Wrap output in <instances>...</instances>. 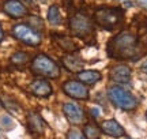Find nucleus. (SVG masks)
Listing matches in <instances>:
<instances>
[{"label":"nucleus","mask_w":147,"mask_h":139,"mask_svg":"<svg viewBox=\"0 0 147 139\" xmlns=\"http://www.w3.org/2000/svg\"><path fill=\"white\" fill-rule=\"evenodd\" d=\"M63 64L68 71H72V72H80V70L83 71L84 67L83 60H80L79 57H75V56H65V57H63Z\"/></svg>","instance_id":"14"},{"label":"nucleus","mask_w":147,"mask_h":139,"mask_svg":"<svg viewBox=\"0 0 147 139\" xmlns=\"http://www.w3.org/2000/svg\"><path fill=\"white\" fill-rule=\"evenodd\" d=\"M109 56L117 60L134 59L138 53V38L129 32H123L110 40L108 45Z\"/></svg>","instance_id":"1"},{"label":"nucleus","mask_w":147,"mask_h":139,"mask_svg":"<svg viewBox=\"0 0 147 139\" xmlns=\"http://www.w3.org/2000/svg\"><path fill=\"white\" fill-rule=\"evenodd\" d=\"M29 127L32 128L33 132H37V134H42L44 132V128H45V123L42 121L41 116L36 112H30L29 113Z\"/></svg>","instance_id":"15"},{"label":"nucleus","mask_w":147,"mask_h":139,"mask_svg":"<svg viewBox=\"0 0 147 139\" xmlns=\"http://www.w3.org/2000/svg\"><path fill=\"white\" fill-rule=\"evenodd\" d=\"M69 29H71L74 36H76L79 38L89 37L90 34H93V30H94L91 19L83 14H75L74 16H71Z\"/></svg>","instance_id":"5"},{"label":"nucleus","mask_w":147,"mask_h":139,"mask_svg":"<svg viewBox=\"0 0 147 139\" xmlns=\"http://www.w3.org/2000/svg\"><path fill=\"white\" fill-rule=\"evenodd\" d=\"M29 59V56L27 53L25 52H16V53L12 55V57H11V61L14 63V64H25Z\"/></svg>","instance_id":"18"},{"label":"nucleus","mask_w":147,"mask_h":139,"mask_svg":"<svg viewBox=\"0 0 147 139\" xmlns=\"http://www.w3.org/2000/svg\"><path fill=\"white\" fill-rule=\"evenodd\" d=\"M48 21L52 25H59L60 23V10L57 5H51L48 10Z\"/></svg>","instance_id":"17"},{"label":"nucleus","mask_w":147,"mask_h":139,"mask_svg":"<svg viewBox=\"0 0 147 139\" xmlns=\"http://www.w3.org/2000/svg\"><path fill=\"white\" fill-rule=\"evenodd\" d=\"M108 96L113 105L123 111H134L138 107L136 98L121 86H112L108 91Z\"/></svg>","instance_id":"2"},{"label":"nucleus","mask_w":147,"mask_h":139,"mask_svg":"<svg viewBox=\"0 0 147 139\" xmlns=\"http://www.w3.org/2000/svg\"><path fill=\"white\" fill-rule=\"evenodd\" d=\"M140 68H142L143 72H146V74H147V60H146V61H144V63L142 64V67H140Z\"/></svg>","instance_id":"22"},{"label":"nucleus","mask_w":147,"mask_h":139,"mask_svg":"<svg viewBox=\"0 0 147 139\" xmlns=\"http://www.w3.org/2000/svg\"><path fill=\"white\" fill-rule=\"evenodd\" d=\"M101 131L94 124H86L83 128V135L86 139H100Z\"/></svg>","instance_id":"16"},{"label":"nucleus","mask_w":147,"mask_h":139,"mask_svg":"<svg viewBox=\"0 0 147 139\" xmlns=\"http://www.w3.org/2000/svg\"><path fill=\"white\" fill-rule=\"evenodd\" d=\"M63 112L69 123L72 124H80L83 121L84 115L83 111L75 104V102H67L63 105Z\"/></svg>","instance_id":"9"},{"label":"nucleus","mask_w":147,"mask_h":139,"mask_svg":"<svg viewBox=\"0 0 147 139\" xmlns=\"http://www.w3.org/2000/svg\"><path fill=\"white\" fill-rule=\"evenodd\" d=\"M78 78L83 85H94L101 79V72L94 70H86L78 72Z\"/></svg>","instance_id":"13"},{"label":"nucleus","mask_w":147,"mask_h":139,"mask_svg":"<svg viewBox=\"0 0 147 139\" xmlns=\"http://www.w3.org/2000/svg\"><path fill=\"white\" fill-rule=\"evenodd\" d=\"M131 75H132V71L128 65L120 64L110 70L109 78L110 80H113L116 83H128L131 80Z\"/></svg>","instance_id":"10"},{"label":"nucleus","mask_w":147,"mask_h":139,"mask_svg":"<svg viewBox=\"0 0 147 139\" xmlns=\"http://www.w3.org/2000/svg\"><path fill=\"white\" fill-rule=\"evenodd\" d=\"M26 3L27 4H32V0H26Z\"/></svg>","instance_id":"25"},{"label":"nucleus","mask_w":147,"mask_h":139,"mask_svg":"<svg viewBox=\"0 0 147 139\" xmlns=\"http://www.w3.org/2000/svg\"><path fill=\"white\" fill-rule=\"evenodd\" d=\"M146 119H147V112H146Z\"/></svg>","instance_id":"26"},{"label":"nucleus","mask_w":147,"mask_h":139,"mask_svg":"<svg viewBox=\"0 0 147 139\" xmlns=\"http://www.w3.org/2000/svg\"><path fill=\"white\" fill-rule=\"evenodd\" d=\"M0 107H1V102H0Z\"/></svg>","instance_id":"27"},{"label":"nucleus","mask_w":147,"mask_h":139,"mask_svg":"<svg viewBox=\"0 0 147 139\" xmlns=\"http://www.w3.org/2000/svg\"><path fill=\"white\" fill-rule=\"evenodd\" d=\"M3 36H4V34H3V29H1V26H0V41L3 40Z\"/></svg>","instance_id":"24"},{"label":"nucleus","mask_w":147,"mask_h":139,"mask_svg":"<svg viewBox=\"0 0 147 139\" xmlns=\"http://www.w3.org/2000/svg\"><path fill=\"white\" fill-rule=\"evenodd\" d=\"M67 139H86L84 135L76 128H71L67 132Z\"/></svg>","instance_id":"19"},{"label":"nucleus","mask_w":147,"mask_h":139,"mask_svg":"<svg viewBox=\"0 0 147 139\" xmlns=\"http://www.w3.org/2000/svg\"><path fill=\"white\" fill-rule=\"evenodd\" d=\"M139 1V4L143 5V7H147V0H138Z\"/></svg>","instance_id":"23"},{"label":"nucleus","mask_w":147,"mask_h":139,"mask_svg":"<svg viewBox=\"0 0 147 139\" xmlns=\"http://www.w3.org/2000/svg\"><path fill=\"white\" fill-rule=\"evenodd\" d=\"M91 115H93V116H95V117H98V116L101 115L100 109H98V108H93V109H91Z\"/></svg>","instance_id":"21"},{"label":"nucleus","mask_w":147,"mask_h":139,"mask_svg":"<svg viewBox=\"0 0 147 139\" xmlns=\"http://www.w3.org/2000/svg\"><path fill=\"white\" fill-rule=\"evenodd\" d=\"M94 18L97 25H100L106 30H112L119 23H121L124 12L120 8H98L95 11Z\"/></svg>","instance_id":"3"},{"label":"nucleus","mask_w":147,"mask_h":139,"mask_svg":"<svg viewBox=\"0 0 147 139\" xmlns=\"http://www.w3.org/2000/svg\"><path fill=\"white\" fill-rule=\"evenodd\" d=\"M1 124H3V127L5 130H12L14 128V121H12V119L10 116H3L1 117Z\"/></svg>","instance_id":"20"},{"label":"nucleus","mask_w":147,"mask_h":139,"mask_svg":"<svg viewBox=\"0 0 147 139\" xmlns=\"http://www.w3.org/2000/svg\"><path fill=\"white\" fill-rule=\"evenodd\" d=\"M12 34L16 40H19L22 43L32 45V47H37L41 44V37L37 32H34L32 27L26 26V25H16L12 29Z\"/></svg>","instance_id":"6"},{"label":"nucleus","mask_w":147,"mask_h":139,"mask_svg":"<svg viewBox=\"0 0 147 139\" xmlns=\"http://www.w3.org/2000/svg\"><path fill=\"white\" fill-rule=\"evenodd\" d=\"M63 90L68 97L75 98V100H87L89 98V90L82 82L67 80L63 85Z\"/></svg>","instance_id":"7"},{"label":"nucleus","mask_w":147,"mask_h":139,"mask_svg":"<svg viewBox=\"0 0 147 139\" xmlns=\"http://www.w3.org/2000/svg\"><path fill=\"white\" fill-rule=\"evenodd\" d=\"M101 130L109 136L113 138H121L125 135V130L121 127V124H119V121H116L115 119H109L105 120L101 124Z\"/></svg>","instance_id":"11"},{"label":"nucleus","mask_w":147,"mask_h":139,"mask_svg":"<svg viewBox=\"0 0 147 139\" xmlns=\"http://www.w3.org/2000/svg\"><path fill=\"white\" fill-rule=\"evenodd\" d=\"M32 68L36 74L44 75L47 78H59V75H60L59 65L45 55H37L33 59Z\"/></svg>","instance_id":"4"},{"label":"nucleus","mask_w":147,"mask_h":139,"mask_svg":"<svg viewBox=\"0 0 147 139\" xmlns=\"http://www.w3.org/2000/svg\"><path fill=\"white\" fill-rule=\"evenodd\" d=\"M30 91L37 97H49L52 94V86L48 80L37 79L30 85Z\"/></svg>","instance_id":"12"},{"label":"nucleus","mask_w":147,"mask_h":139,"mask_svg":"<svg viewBox=\"0 0 147 139\" xmlns=\"http://www.w3.org/2000/svg\"><path fill=\"white\" fill-rule=\"evenodd\" d=\"M3 11L11 18H22L27 15V8L21 0H5L3 4Z\"/></svg>","instance_id":"8"}]
</instances>
